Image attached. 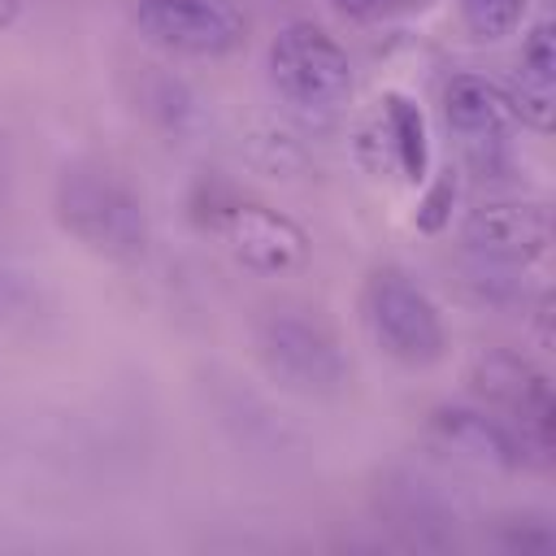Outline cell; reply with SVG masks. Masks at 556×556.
I'll return each mask as SVG.
<instances>
[{
  "mask_svg": "<svg viewBox=\"0 0 556 556\" xmlns=\"http://www.w3.org/2000/svg\"><path fill=\"white\" fill-rule=\"evenodd\" d=\"M217 230L230 243V252L256 274H287L308 252L304 230L265 204H226L217 213Z\"/></svg>",
  "mask_w": 556,
  "mask_h": 556,
  "instance_id": "cell-8",
  "label": "cell"
},
{
  "mask_svg": "<svg viewBox=\"0 0 556 556\" xmlns=\"http://www.w3.org/2000/svg\"><path fill=\"white\" fill-rule=\"evenodd\" d=\"M139 26L187 56H226L243 43V17L226 0H139Z\"/></svg>",
  "mask_w": 556,
  "mask_h": 556,
  "instance_id": "cell-5",
  "label": "cell"
},
{
  "mask_svg": "<svg viewBox=\"0 0 556 556\" xmlns=\"http://www.w3.org/2000/svg\"><path fill=\"white\" fill-rule=\"evenodd\" d=\"M400 0H334V9L352 13V17H378V13H391Z\"/></svg>",
  "mask_w": 556,
  "mask_h": 556,
  "instance_id": "cell-16",
  "label": "cell"
},
{
  "mask_svg": "<svg viewBox=\"0 0 556 556\" xmlns=\"http://www.w3.org/2000/svg\"><path fill=\"white\" fill-rule=\"evenodd\" d=\"M521 65H526V74H530V78L556 83V35H552V22H539V26L526 35Z\"/></svg>",
  "mask_w": 556,
  "mask_h": 556,
  "instance_id": "cell-14",
  "label": "cell"
},
{
  "mask_svg": "<svg viewBox=\"0 0 556 556\" xmlns=\"http://www.w3.org/2000/svg\"><path fill=\"white\" fill-rule=\"evenodd\" d=\"M269 83L295 109L334 113L352 96V61L321 26L295 22L269 43Z\"/></svg>",
  "mask_w": 556,
  "mask_h": 556,
  "instance_id": "cell-2",
  "label": "cell"
},
{
  "mask_svg": "<svg viewBox=\"0 0 556 556\" xmlns=\"http://www.w3.org/2000/svg\"><path fill=\"white\" fill-rule=\"evenodd\" d=\"M13 17H17V0H0V30H4Z\"/></svg>",
  "mask_w": 556,
  "mask_h": 556,
  "instance_id": "cell-17",
  "label": "cell"
},
{
  "mask_svg": "<svg viewBox=\"0 0 556 556\" xmlns=\"http://www.w3.org/2000/svg\"><path fill=\"white\" fill-rule=\"evenodd\" d=\"M256 343H261L265 365L287 387H295L304 395H334L348 382V361H343L339 343L317 321L274 313V317L261 321Z\"/></svg>",
  "mask_w": 556,
  "mask_h": 556,
  "instance_id": "cell-4",
  "label": "cell"
},
{
  "mask_svg": "<svg viewBox=\"0 0 556 556\" xmlns=\"http://www.w3.org/2000/svg\"><path fill=\"white\" fill-rule=\"evenodd\" d=\"M452 200H456V182H452V174H447V178H439V182L426 191V200H421V208H417V226H421L426 235L443 230L447 217H452Z\"/></svg>",
  "mask_w": 556,
  "mask_h": 556,
  "instance_id": "cell-15",
  "label": "cell"
},
{
  "mask_svg": "<svg viewBox=\"0 0 556 556\" xmlns=\"http://www.w3.org/2000/svg\"><path fill=\"white\" fill-rule=\"evenodd\" d=\"M426 430L430 439L473 465V469H495V473H513L526 465V439L504 421V417H491L482 408H465V404H439L430 417H426Z\"/></svg>",
  "mask_w": 556,
  "mask_h": 556,
  "instance_id": "cell-6",
  "label": "cell"
},
{
  "mask_svg": "<svg viewBox=\"0 0 556 556\" xmlns=\"http://www.w3.org/2000/svg\"><path fill=\"white\" fill-rule=\"evenodd\" d=\"M382 109H387V139H391V148H395L400 174H404L408 182H421V178H426V161H430V139H426V117H421V109H417L408 96H400V91H391Z\"/></svg>",
  "mask_w": 556,
  "mask_h": 556,
  "instance_id": "cell-11",
  "label": "cell"
},
{
  "mask_svg": "<svg viewBox=\"0 0 556 556\" xmlns=\"http://www.w3.org/2000/svg\"><path fill=\"white\" fill-rule=\"evenodd\" d=\"M521 13H526V0H460V17L469 26L473 39H504L521 26Z\"/></svg>",
  "mask_w": 556,
  "mask_h": 556,
  "instance_id": "cell-12",
  "label": "cell"
},
{
  "mask_svg": "<svg viewBox=\"0 0 556 556\" xmlns=\"http://www.w3.org/2000/svg\"><path fill=\"white\" fill-rule=\"evenodd\" d=\"M504 96H508L513 117H521V122H526V126H534V130H552V113H556L552 83L521 74V83H517L513 91H504Z\"/></svg>",
  "mask_w": 556,
  "mask_h": 556,
  "instance_id": "cell-13",
  "label": "cell"
},
{
  "mask_svg": "<svg viewBox=\"0 0 556 556\" xmlns=\"http://www.w3.org/2000/svg\"><path fill=\"white\" fill-rule=\"evenodd\" d=\"M469 382L495 408H504L526 430H539L547 439V426H552V391H547V378L534 365H526L521 356H508V352H486L473 365Z\"/></svg>",
  "mask_w": 556,
  "mask_h": 556,
  "instance_id": "cell-10",
  "label": "cell"
},
{
  "mask_svg": "<svg viewBox=\"0 0 556 556\" xmlns=\"http://www.w3.org/2000/svg\"><path fill=\"white\" fill-rule=\"evenodd\" d=\"M56 222L100 256L135 261L148 248V217L139 200L100 169H65L56 182Z\"/></svg>",
  "mask_w": 556,
  "mask_h": 556,
  "instance_id": "cell-1",
  "label": "cell"
},
{
  "mask_svg": "<svg viewBox=\"0 0 556 556\" xmlns=\"http://www.w3.org/2000/svg\"><path fill=\"white\" fill-rule=\"evenodd\" d=\"M443 117H447V130L460 139L465 156L478 169L486 165V156L495 148H504L508 126L517 122L513 109H508V96L495 83L478 78V74H456L447 83V91H443Z\"/></svg>",
  "mask_w": 556,
  "mask_h": 556,
  "instance_id": "cell-9",
  "label": "cell"
},
{
  "mask_svg": "<svg viewBox=\"0 0 556 556\" xmlns=\"http://www.w3.org/2000/svg\"><path fill=\"white\" fill-rule=\"evenodd\" d=\"M4 182H9V178H4V156H0V200H4Z\"/></svg>",
  "mask_w": 556,
  "mask_h": 556,
  "instance_id": "cell-18",
  "label": "cell"
},
{
  "mask_svg": "<svg viewBox=\"0 0 556 556\" xmlns=\"http://www.w3.org/2000/svg\"><path fill=\"white\" fill-rule=\"evenodd\" d=\"M465 243L504 265H530L552 243V217L526 200H486L465 217Z\"/></svg>",
  "mask_w": 556,
  "mask_h": 556,
  "instance_id": "cell-7",
  "label": "cell"
},
{
  "mask_svg": "<svg viewBox=\"0 0 556 556\" xmlns=\"http://www.w3.org/2000/svg\"><path fill=\"white\" fill-rule=\"evenodd\" d=\"M365 321L378 348L400 365H434L447 348L434 300L400 269H378L365 282Z\"/></svg>",
  "mask_w": 556,
  "mask_h": 556,
  "instance_id": "cell-3",
  "label": "cell"
}]
</instances>
